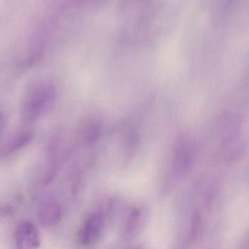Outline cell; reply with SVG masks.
Here are the masks:
<instances>
[{"label": "cell", "instance_id": "cell-1", "mask_svg": "<svg viewBox=\"0 0 249 249\" xmlns=\"http://www.w3.org/2000/svg\"><path fill=\"white\" fill-rule=\"evenodd\" d=\"M17 249H38L41 244L40 231L33 223L22 221L16 232Z\"/></svg>", "mask_w": 249, "mask_h": 249}, {"label": "cell", "instance_id": "cell-2", "mask_svg": "<svg viewBox=\"0 0 249 249\" xmlns=\"http://www.w3.org/2000/svg\"><path fill=\"white\" fill-rule=\"evenodd\" d=\"M104 217L100 212L94 213L89 217L83 227L81 241L84 245H89L97 239L103 228Z\"/></svg>", "mask_w": 249, "mask_h": 249}, {"label": "cell", "instance_id": "cell-3", "mask_svg": "<svg viewBox=\"0 0 249 249\" xmlns=\"http://www.w3.org/2000/svg\"><path fill=\"white\" fill-rule=\"evenodd\" d=\"M62 211L57 202H49L40 208L39 219L46 227L56 225L62 218Z\"/></svg>", "mask_w": 249, "mask_h": 249}, {"label": "cell", "instance_id": "cell-4", "mask_svg": "<svg viewBox=\"0 0 249 249\" xmlns=\"http://www.w3.org/2000/svg\"><path fill=\"white\" fill-rule=\"evenodd\" d=\"M33 96L28 103V112L31 114H36L49 103L51 97L50 91L46 88H39L34 91Z\"/></svg>", "mask_w": 249, "mask_h": 249}, {"label": "cell", "instance_id": "cell-5", "mask_svg": "<svg viewBox=\"0 0 249 249\" xmlns=\"http://www.w3.org/2000/svg\"><path fill=\"white\" fill-rule=\"evenodd\" d=\"M2 124H3V122H2V118H1V116H0V129L2 128Z\"/></svg>", "mask_w": 249, "mask_h": 249}]
</instances>
